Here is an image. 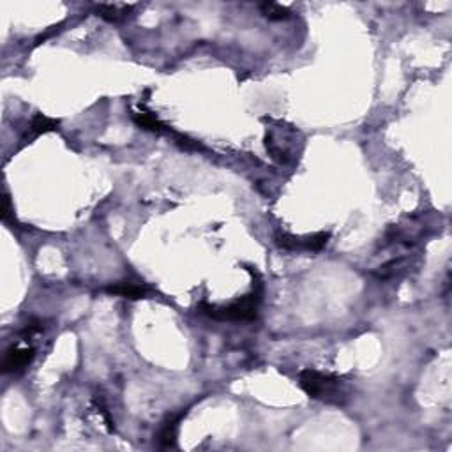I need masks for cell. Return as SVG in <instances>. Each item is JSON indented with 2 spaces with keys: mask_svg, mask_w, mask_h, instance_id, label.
<instances>
[{
  "mask_svg": "<svg viewBox=\"0 0 452 452\" xmlns=\"http://www.w3.org/2000/svg\"><path fill=\"white\" fill-rule=\"evenodd\" d=\"M299 386L311 399L327 403V405L343 406L350 399V386L343 378L331 375V373L304 369L299 375Z\"/></svg>",
  "mask_w": 452,
  "mask_h": 452,
  "instance_id": "6da1fadb",
  "label": "cell"
},
{
  "mask_svg": "<svg viewBox=\"0 0 452 452\" xmlns=\"http://www.w3.org/2000/svg\"><path fill=\"white\" fill-rule=\"evenodd\" d=\"M262 295H264V288L262 285H256L249 295L239 299V301L231 302L228 306H216V304H207L201 302L198 310L201 314H207L209 318L221 320V322H244V320H253L258 314V306L262 302Z\"/></svg>",
  "mask_w": 452,
  "mask_h": 452,
  "instance_id": "7a4b0ae2",
  "label": "cell"
},
{
  "mask_svg": "<svg viewBox=\"0 0 452 452\" xmlns=\"http://www.w3.org/2000/svg\"><path fill=\"white\" fill-rule=\"evenodd\" d=\"M299 133L292 127H273L267 131L265 136V145L271 152L273 160H276L281 164H288L299 158L301 147H297Z\"/></svg>",
  "mask_w": 452,
  "mask_h": 452,
  "instance_id": "3957f363",
  "label": "cell"
},
{
  "mask_svg": "<svg viewBox=\"0 0 452 452\" xmlns=\"http://www.w3.org/2000/svg\"><path fill=\"white\" fill-rule=\"evenodd\" d=\"M329 239H331V234H325V231L306 235V237H295V235L288 234L276 235V242L283 249H288V251H320V249L327 246Z\"/></svg>",
  "mask_w": 452,
  "mask_h": 452,
  "instance_id": "277c9868",
  "label": "cell"
},
{
  "mask_svg": "<svg viewBox=\"0 0 452 452\" xmlns=\"http://www.w3.org/2000/svg\"><path fill=\"white\" fill-rule=\"evenodd\" d=\"M36 357V350L32 347H13L5 352L2 360V371L18 373L25 369Z\"/></svg>",
  "mask_w": 452,
  "mask_h": 452,
  "instance_id": "5b68a950",
  "label": "cell"
},
{
  "mask_svg": "<svg viewBox=\"0 0 452 452\" xmlns=\"http://www.w3.org/2000/svg\"><path fill=\"white\" fill-rule=\"evenodd\" d=\"M134 8L136 5L129 4H96L94 5V13L103 20L110 21V23H121V21L131 16Z\"/></svg>",
  "mask_w": 452,
  "mask_h": 452,
  "instance_id": "8992f818",
  "label": "cell"
},
{
  "mask_svg": "<svg viewBox=\"0 0 452 452\" xmlns=\"http://www.w3.org/2000/svg\"><path fill=\"white\" fill-rule=\"evenodd\" d=\"M184 417V412H180L177 415H170L161 426L160 433H158V442L163 449L175 447L177 445V435H179V424Z\"/></svg>",
  "mask_w": 452,
  "mask_h": 452,
  "instance_id": "52a82bcc",
  "label": "cell"
},
{
  "mask_svg": "<svg viewBox=\"0 0 452 452\" xmlns=\"http://www.w3.org/2000/svg\"><path fill=\"white\" fill-rule=\"evenodd\" d=\"M406 268H410V258L408 256H399V258L389 260L387 264L378 267V271H375L373 276L378 277V279H392V277L405 273Z\"/></svg>",
  "mask_w": 452,
  "mask_h": 452,
  "instance_id": "ba28073f",
  "label": "cell"
},
{
  "mask_svg": "<svg viewBox=\"0 0 452 452\" xmlns=\"http://www.w3.org/2000/svg\"><path fill=\"white\" fill-rule=\"evenodd\" d=\"M105 292L110 293V295H118V297L131 299V301H138V299H145L147 297V293H149V288H147V286H142V285H131V283H121V285L106 286Z\"/></svg>",
  "mask_w": 452,
  "mask_h": 452,
  "instance_id": "9c48e42d",
  "label": "cell"
},
{
  "mask_svg": "<svg viewBox=\"0 0 452 452\" xmlns=\"http://www.w3.org/2000/svg\"><path fill=\"white\" fill-rule=\"evenodd\" d=\"M59 121L47 117V115H42V113H38V115H34V118L30 121V136H39V134L50 133V131H57L59 129Z\"/></svg>",
  "mask_w": 452,
  "mask_h": 452,
  "instance_id": "30bf717a",
  "label": "cell"
},
{
  "mask_svg": "<svg viewBox=\"0 0 452 452\" xmlns=\"http://www.w3.org/2000/svg\"><path fill=\"white\" fill-rule=\"evenodd\" d=\"M131 117H133V121L136 122L142 129L154 131V133H161V131L164 129V126L158 121V117H154V115L149 112H133L131 113Z\"/></svg>",
  "mask_w": 452,
  "mask_h": 452,
  "instance_id": "8fae6325",
  "label": "cell"
},
{
  "mask_svg": "<svg viewBox=\"0 0 452 452\" xmlns=\"http://www.w3.org/2000/svg\"><path fill=\"white\" fill-rule=\"evenodd\" d=\"M260 9H262V13L264 16H267L268 20L274 21H281V20H288L290 18V9L283 8L279 4H274V2H264V4H260Z\"/></svg>",
  "mask_w": 452,
  "mask_h": 452,
  "instance_id": "7c38bea8",
  "label": "cell"
},
{
  "mask_svg": "<svg viewBox=\"0 0 452 452\" xmlns=\"http://www.w3.org/2000/svg\"><path fill=\"white\" fill-rule=\"evenodd\" d=\"M0 216H2V221H9V216H11V200H9L8 194H4V198H2V212H0Z\"/></svg>",
  "mask_w": 452,
  "mask_h": 452,
  "instance_id": "4fadbf2b",
  "label": "cell"
}]
</instances>
